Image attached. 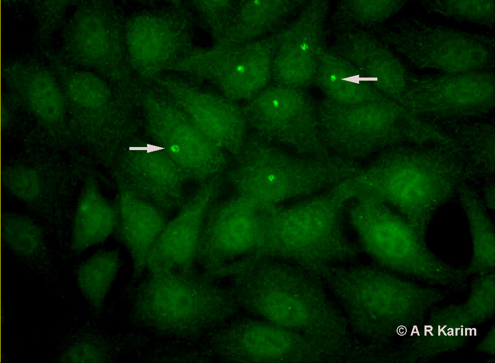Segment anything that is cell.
I'll list each match as a JSON object with an SVG mask.
<instances>
[{"label":"cell","instance_id":"9a60e30c","mask_svg":"<svg viewBox=\"0 0 495 363\" xmlns=\"http://www.w3.org/2000/svg\"><path fill=\"white\" fill-rule=\"evenodd\" d=\"M126 46L135 66L150 75L158 71L170 59L176 40L170 26L152 15H143L133 20L127 27Z\"/></svg>","mask_w":495,"mask_h":363},{"label":"cell","instance_id":"9c48e42d","mask_svg":"<svg viewBox=\"0 0 495 363\" xmlns=\"http://www.w3.org/2000/svg\"><path fill=\"white\" fill-rule=\"evenodd\" d=\"M130 149L134 153L129 150L122 169L127 189L163 212L178 207L186 177L179 167L162 150L152 154L147 147Z\"/></svg>","mask_w":495,"mask_h":363},{"label":"cell","instance_id":"277c9868","mask_svg":"<svg viewBox=\"0 0 495 363\" xmlns=\"http://www.w3.org/2000/svg\"><path fill=\"white\" fill-rule=\"evenodd\" d=\"M405 23L388 42L417 67L455 75L484 71L492 62L491 46L478 37L426 22Z\"/></svg>","mask_w":495,"mask_h":363},{"label":"cell","instance_id":"603a6c76","mask_svg":"<svg viewBox=\"0 0 495 363\" xmlns=\"http://www.w3.org/2000/svg\"><path fill=\"white\" fill-rule=\"evenodd\" d=\"M65 90L71 100L88 110L101 108L109 99L108 88L97 76L87 71H74L67 76Z\"/></svg>","mask_w":495,"mask_h":363},{"label":"cell","instance_id":"e0dca14e","mask_svg":"<svg viewBox=\"0 0 495 363\" xmlns=\"http://www.w3.org/2000/svg\"><path fill=\"white\" fill-rule=\"evenodd\" d=\"M24 94L30 109L38 119L46 123L61 121L65 113L62 93L56 81L44 71L28 72Z\"/></svg>","mask_w":495,"mask_h":363},{"label":"cell","instance_id":"2e32d148","mask_svg":"<svg viewBox=\"0 0 495 363\" xmlns=\"http://www.w3.org/2000/svg\"><path fill=\"white\" fill-rule=\"evenodd\" d=\"M118 224L116 209L102 195L93 180L86 181L73 222L71 246L79 253L106 240Z\"/></svg>","mask_w":495,"mask_h":363},{"label":"cell","instance_id":"6da1fadb","mask_svg":"<svg viewBox=\"0 0 495 363\" xmlns=\"http://www.w3.org/2000/svg\"><path fill=\"white\" fill-rule=\"evenodd\" d=\"M235 158L232 180L242 190L266 197L313 194L342 179L335 157H310L283 151L260 137H248Z\"/></svg>","mask_w":495,"mask_h":363},{"label":"cell","instance_id":"484cf974","mask_svg":"<svg viewBox=\"0 0 495 363\" xmlns=\"http://www.w3.org/2000/svg\"><path fill=\"white\" fill-rule=\"evenodd\" d=\"M402 4L395 1H351L345 3L343 7L345 12L353 20L374 24L394 15Z\"/></svg>","mask_w":495,"mask_h":363},{"label":"cell","instance_id":"ba28073f","mask_svg":"<svg viewBox=\"0 0 495 363\" xmlns=\"http://www.w3.org/2000/svg\"><path fill=\"white\" fill-rule=\"evenodd\" d=\"M162 85L170 101L211 141L233 157L239 152L248 137L242 111L224 98L183 83L164 80Z\"/></svg>","mask_w":495,"mask_h":363},{"label":"cell","instance_id":"5bb4252c","mask_svg":"<svg viewBox=\"0 0 495 363\" xmlns=\"http://www.w3.org/2000/svg\"><path fill=\"white\" fill-rule=\"evenodd\" d=\"M350 62L329 50L320 52L313 81L328 99L351 105L384 99Z\"/></svg>","mask_w":495,"mask_h":363},{"label":"cell","instance_id":"30bf717a","mask_svg":"<svg viewBox=\"0 0 495 363\" xmlns=\"http://www.w3.org/2000/svg\"><path fill=\"white\" fill-rule=\"evenodd\" d=\"M326 5L315 1L292 30L281 51L279 68L283 85L299 89L313 82L321 46Z\"/></svg>","mask_w":495,"mask_h":363},{"label":"cell","instance_id":"3957f363","mask_svg":"<svg viewBox=\"0 0 495 363\" xmlns=\"http://www.w3.org/2000/svg\"><path fill=\"white\" fill-rule=\"evenodd\" d=\"M242 112L248 128L269 142L307 157L332 155L321 132L317 108L300 89L282 85L262 90Z\"/></svg>","mask_w":495,"mask_h":363},{"label":"cell","instance_id":"52a82bcc","mask_svg":"<svg viewBox=\"0 0 495 363\" xmlns=\"http://www.w3.org/2000/svg\"><path fill=\"white\" fill-rule=\"evenodd\" d=\"M391 108L384 99L344 105L326 99L317 108L324 139L338 156L351 160L369 157L377 148Z\"/></svg>","mask_w":495,"mask_h":363},{"label":"cell","instance_id":"7c38bea8","mask_svg":"<svg viewBox=\"0 0 495 363\" xmlns=\"http://www.w3.org/2000/svg\"><path fill=\"white\" fill-rule=\"evenodd\" d=\"M339 54L352 64L380 93L395 94L409 75L401 62L385 46L362 34H349L340 44Z\"/></svg>","mask_w":495,"mask_h":363},{"label":"cell","instance_id":"7a4b0ae2","mask_svg":"<svg viewBox=\"0 0 495 363\" xmlns=\"http://www.w3.org/2000/svg\"><path fill=\"white\" fill-rule=\"evenodd\" d=\"M346 214L362 246L388 267L413 275L438 278L447 266L427 249L421 235L404 218L371 194L361 191Z\"/></svg>","mask_w":495,"mask_h":363},{"label":"cell","instance_id":"d4e9b609","mask_svg":"<svg viewBox=\"0 0 495 363\" xmlns=\"http://www.w3.org/2000/svg\"><path fill=\"white\" fill-rule=\"evenodd\" d=\"M6 189L20 201L30 205L38 202L42 197L43 180L32 168L23 166H12L4 173Z\"/></svg>","mask_w":495,"mask_h":363},{"label":"cell","instance_id":"ffe728a7","mask_svg":"<svg viewBox=\"0 0 495 363\" xmlns=\"http://www.w3.org/2000/svg\"><path fill=\"white\" fill-rule=\"evenodd\" d=\"M2 234L7 246L15 254L30 258L37 256L44 246V234L31 219L17 213L5 212Z\"/></svg>","mask_w":495,"mask_h":363},{"label":"cell","instance_id":"4fadbf2b","mask_svg":"<svg viewBox=\"0 0 495 363\" xmlns=\"http://www.w3.org/2000/svg\"><path fill=\"white\" fill-rule=\"evenodd\" d=\"M116 207L122 242L135 261L144 264L166 224L164 212L127 189L119 193Z\"/></svg>","mask_w":495,"mask_h":363},{"label":"cell","instance_id":"7402d4cb","mask_svg":"<svg viewBox=\"0 0 495 363\" xmlns=\"http://www.w3.org/2000/svg\"><path fill=\"white\" fill-rule=\"evenodd\" d=\"M256 308L271 323L279 326H290L301 323L305 309L298 299L280 290H271L260 295Z\"/></svg>","mask_w":495,"mask_h":363},{"label":"cell","instance_id":"cb8c5ba5","mask_svg":"<svg viewBox=\"0 0 495 363\" xmlns=\"http://www.w3.org/2000/svg\"><path fill=\"white\" fill-rule=\"evenodd\" d=\"M429 10L442 16L475 24H491L494 20L493 1H433L427 6Z\"/></svg>","mask_w":495,"mask_h":363},{"label":"cell","instance_id":"8992f818","mask_svg":"<svg viewBox=\"0 0 495 363\" xmlns=\"http://www.w3.org/2000/svg\"><path fill=\"white\" fill-rule=\"evenodd\" d=\"M392 165H372L356 175L364 191L397 212L421 235L446 201L433 176L423 171Z\"/></svg>","mask_w":495,"mask_h":363},{"label":"cell","instance_id":"44dd1931","mask_svg":"<svg viewBox=\"0 0 495 363\" xmlns=\"http://www.w3.org/2000/svg\"><path fill=\"white\" fill-rule=\"evenodd\" d=\"M462 206L467 216L473 243L474 266L487 270L493 266L494 236L492 223L476 200L465 199Z\"/></svg>","mask_w":495,"mask_h":363},{"label":"cell","instance_id":"5b68a950","mask_svg":"<svg viewBox=\"0 0 495 363\" xmlns=\"http://www.w3.org/2000/svg\"><path fill=\"white\" fill-rule=\"evenodd\" d=\"M146 113L156 144L186 176L200 178L220 170L229 154L207 138L170 101L150 97Z\"/></svg>","mask_w":495,"mask_h":363},{"label":"cell","instance_id":"ac0fdd59","mask_svg":"<svg viewBox=\"0 0 495 363\" xmlns=\"http://www.w3.org/2000/svg\"><path fill=\"white\" fill-rule=\"evenodd\" d=\"M119 258L113 251L98 252L85 261L77 274L79 287L94 306L102 303L119 268Z\"/></svg>","mask_w":495,"mask_h":363},{"label":"cell","instance_id":"8fae6325","mask_svg":"<svg viewBox=\"0 0 495 363\" xmlns=\"http://www.w3.org/2000/svg\"><path fill=\"white\" fill-rule=\"evenodd\" d=\"M212 187L201 189L179 213L166 223L150 250L146 263L156 269L182 268L192 259L196 247L201 206Z\"/></svg>","mask_w":495,"mask_h":363},{"label":"cell","instance_id":"d6986e66","mask_svg":"<svg viewBox=\"0 0 495 363\" xmlns=\"http://www.w3.org/2000/svg\"><path fill=\"white\" fill-rule=\"evenodd\" d=\"M235 341L242 351L259 358L282 356L291 345L289 334L272 323L252 322L239 328Z\"/></svg>","mask_w":495,"mask_h":363}]
</instances>
